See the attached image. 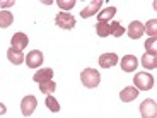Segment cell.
<instances>
[{"label": "cell", "mask_w": 157, "mask_h": 118, "mask_svg": "<svg viewBox=\"0 0 157 118\" xmlns=\"http://www.w3.org/2000/svg\"><path fill=\"white\" fill-rule=\"evenodd\" d=\"M96 33H98L99 38H106L109 34V22H98L96 24Z\"/></svg>", "instance_id": "cell-20"}, {"label": "cell", "mask_w": 157, "mask_h": 118, "mask_svg": "<svg viewBox=\"0 0 157 118\" xmlns=\"http://www.w3.org/2000/svg\"><path fill=\"white\" fill-rule=\"evenodd\" d=\"M118 62H120V60H118L116 53H102V55L99 57V65H101L102 69H111V67H114Z\"/></svg>", "instance_id": "cell-9"}, {"label": "cell", "mask_w": 157, "mask_h": 118, "mask_svg": "<svg viewBox=\"0 0 157 118\" xmlns=\"http://www.w3.org/2000/svg\"><path fill=\"white\" fill-rule=\"evenodd\" d=\"M51 77H53V69H41L33 75V81L36 84H43V82H48V81H53Z\"/></svg>", "instance_id": "cell-13"}, {"label": "cell", "mask_w": 157, "mask_h": 118, "mask_svg": "<svg viewBox=\"0 0 157 118\" xmlns=\"http://www.w3.org/2000/svg\"><path fill=\"white\" fill-rule=\"evenodd\" d=\"M39 91L43 92V94H51L53 91H56V82L55 81H48V82H43V84H39Z\"/></svg>", "instance_id": "cell-22"}, {"label": "cell", "mask_w": 157, "mask_h": 118, "mask_svg": "<svg viewBox=\"0 0 157 118\" xmlns=\"http://www.w3.org/2000/svg\"><path fill=\"white\" fill-rule=\"evenodd\" d=\"M14 22V16L10 10H0V28L5 29Z\"/></svg>", "instance_id": "cell-17"}, {"label": "cell", "mask_w": 157, "mask_h": 118, "mask_svg": "<svg viewBox=\"0 0 157 118\" xmlns=\"http://www.w3.org/2000/svg\"><path fill=\"white\" fill-rule=\"evenodd\" d=\"M24 62H26V65H28L29 69H38V67H41V63L44 62V57L39 50H33L28 53V57H24Z\"/></svg>", "instance_id": "cell-6"}, {"label": "cell", "mask_w": 157, "mask_h": 118, "mask_svg": "<svg viewBox=\"0 0 157 118\" xmlns=\"http://www.w3.org/2000/svg\"><path fill=\"white\" fill-rule=\"evenodd\" d=\"M126 34H128V38H132V39H138L140 36H144V24L138 22V21L130 22L128 29H126Z\"/></svg>", "instance_id": "cell-11"}, {"label": "cell", "mask_w": 157, "mask_h": 118, "mask_svg": "<svg viewBox=\"0 0 157 118\" xmlns=\"http://www.w3.org/2000/svg\"><path fill=\"white\" fill-rule=\"evenodd\" d=\"M138 65H140V63H138V58L135 55H125L121 60H120V67H121V70L126 72V74L135 72Z\"/></svg>", "instance_id": "cell-7"}, {"label": "cell", "mask_w": 157, "mask_h": 118, "mask_svg": "<svg viewBox=\"0 0 157 118\" xmlns=\"http://www.w3.org/2000/svg\"><path fill=\"white\" fill-rule=\"evenodd\" d=\"M142 118H155L157 116V104L154 99H144L140 104Z\"/></svg>", "instance_id": "cell-5"}, {"label": "cell", "mask_w": 157, "mask_h": 118, "mask_svg": "<svg viewBox=\"0 0 157 118\" xmlns=\"http://www.w3.org/2000/svg\"><path fill=\"white\" fill-rule=\"evenodd\" d=\"M144 33H147L150 38H155L157 36V19H150L149 22L144 26Z\"/></svg>", "instance_id": "cell-18"}, {"label": "cell", "mask_w": 157, "mask_h": 118, "mask_svg": "<svg viewBox=\"0 0 157 118\" xmlns=\"http://www.w3.org/2000/svg\"><path fill=\"white\" fill-rule=\"evenodd\" d=\"M28 43H29L28 34H24V33H16V34H12V39H10V48L22 51L24 48L28 46Z\"/></svg>", "instance_id": "cell-8"}, {"label": "cell", "mask_w": 157, "mask_h": 118, "mask_svg": "<svg viewBox=\"0 0 157 118\" xmlns=\"http://www.w3.org/2000/svg\"><path fill=\"white\" fill-rule=\"evenodd\" d=\"M138 63H142V65L147 69V70H154V69L157 67V58H155V55L144 53V57L140 58V62H138Z\"/></svg>", "instance_id": "cell-16"}, {"label": "cell", "mask_w": 157, "mask_h": 118, "mask_svg": "<svg viewBox=\"0 0 157 118\" xmlns=\"http://www.w3.org/2000/svg\"><path fill=\"white\" fill-rule=\"evenodd\" d=\"M55 22H56V26L58 28H62V29H74L75 28V17L72 16L70 12H58L55 16Z\"/></svg>", "instance_id": "cell-3"}, {"label": "cell", "mask_w": 157, "mask_h": 118, "mask_svg": "<svg viewBox=\"0 0 157 118\" xmlns=\"http://www.w3.org/2000/svg\"><path fill=\"white\" fill-rule=\"evenodd\" d=\"M14 5V0L12 2H0V7H12Z\"/></svg>", "instance_id": "cell-25"}, {"label": "cell", "mask_w": 157, "mask_h": 118, "mask_svg": "<svg viewBox=\"0 0 157 118\" xmlns=\"http://www.w3.org/2000/svg\"><path fill=\"white\" fill-rule=\"evenodd\" d=\"M80 81H82V84L87 87V89H94V87L99 86V82H101V74H99L96 69H84L82 74H80Z\"/></svg>", "instance_id": "cell-1"}, {"label": "cell", "mask_w": 157, "mask_h": 118, "mask_svg": "<svg viewBox=\"0 0 157 118\" xmlns=\"http://www.w3.org/2000/svg\"><path fill=\"white\" fill-rule=\"evenodd\" d=\"M44 104H46L48 110L53 111V113H58V111H60V104H58V101H56V99L53 98L51 94H48V96H46V99H44Z\"/></svg>", "instance_id": "cell-21"}, {"label": "cell", "mask_w": 157, "mask_h": 118, "mask_svg": "<svg viewBox=\"0 0 157 118\" xmlns=\"http://www.w3.org/2000/svg\"><path fill=\"white\" fill-rule=\"evenodd\" d=\"M125 31H126V29L123 28L120 22H111V24H109V34L114 36V38H120V36H123V34H125Z\"/></svg>", "instance_id": "cell-19"}, {"label": "cell", "mask_w": 157, "mask_h": 118, "mask_svg": "<svg viewBox=\"0 0 157 118\" xmlns=\"http://www.w3.org/2000/svg\"><path fill=\"white\" fill-rule=\"evenodd\" d=\"M7 58L10 63H14V65H21V63L24 62V53L19 50H14V48H9L7 50Z\"/></svg>", "instance_id": "cell-14"}, {"label": "cell", "mask_w": 157, "mask_h": 118, "mask_svg": "<svg viewBox=\"0 0 157 118\" xmlns=\"http://www.w3.org/2000/svg\"><path fill=\"white\" fill-rule=\"evenodd\" d=\"M102 7V2L101 0H94V2H90L89 5H87L86 9H84L82 12H80V17L82 19H89V17H92L96 14V12H99Z\"/></svg>", "instance_id": "cell-12"}, {"label": "cell", "mask_w": 157, "mask_h": 118, "mask_svg": "<svg viewBox=\"0 0 157 118\" xmlns=\"http://www.w3.org/2000/svg\"><path fill=\"white\" fill-rule=\"evenodd\" d=\"M116 16V7H108V9H102L99 10L98 14V22H108L109 19Z\"/></svg>", "instance_id": "cell-15"}, {"label": "cell", "mask_w": 157, "mask_h": 118, "mask_svg": "<svg viewBox=\"0 0 157 118\" xmlns=\"http://www.w3.org/2000/svg\"><path fill=\"white\" fill-rule=\"evenodd\" d=\"M36 106H38V99H36V96H33V94L24 96L22 101H21V113H22L24 116H31V115L34 113Z\"/></svg>", "instance_id": "cell-4"}, {"label": "cell", "mask_w": 157, "mask_h": 118, "mask_svg": "<svg viewBox=\"0 0 157 118\" xmlns=\"http://www.w3.org/2000/svg\"><path fill=\"white\" fill-rule=\"evenodd\" d=\"M138 92H140V91H138L137 87H133V86L123 87V91L120 92V99H121L123 103H132V101H135V99H137Z\"/></svg>", "instance_id": "cell-10"}, {"label": "cell", "mask_w": 157, "mask_h": 118, "mask_svg": "<svg viewBox=\"0 0 157 118\" xmlns=\"http://www.w3.org/2000/svg\"><path fill=\"white\" fill-rule=\"evenodd\" d=\"M145 50L149 55H155L157 53V38H149L145 41Z\"/></svg>", "instance_id": "cell-23"}, {"label": "cell", "mask_w": 157, "mask_h": 118, "mask_svg": "<svg viewBox=\"0 0 157 118\" xmlns=\"http://www.w3.org/2000/svg\"><path fill=\"white\" fill-rule=\"evenodd\" d=\"M56 5H58L60 9H63V12H67V10H70V9L75 5V0H68V2L67 0H58Z\"/></svg>", "instance_id": "cell-24"}, {"label": "cell", "mask_w": 157, "mask_h": 118, "mask_svg": "<svg viewBox=\"0 0 157 118\" xmlns=\"http://www.w3.org/2000/svg\"><path fill=\"white\" fill-rule=\"evenodd\" d=\"M133 84L138 91H150L154 87V77L147 72H137L133 77Z\"/></svg>", "instance_id": "cell-2"}, {"label": "cell", "mask_w": 157, "mask_h": 118, "mask_svg": "<svg viewBox=\"0 0 157 118\" xmlns=\"http://www.w3.org/2000/svg\"><path fill=\"white\" fill-rule=\"evenodd\" d=\"M5 113H7V106L4 103H0V115H5Z\"/></svg>", "instance_id": "cell-26"}]
</instances>
